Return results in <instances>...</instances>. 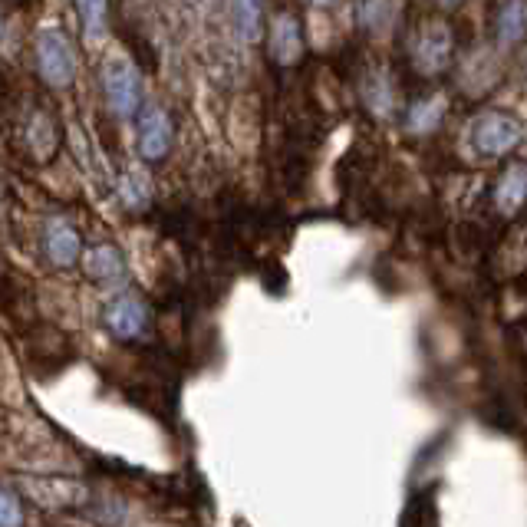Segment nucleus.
<instances>
[{
  "label": "nucleus",
  "mask_w": 527,
  "mask_h": 527,
  "mask_svg": "<svg viewBox=\"0 0 527 527\" xmlns=\"http://www.w3.org/2000/svg\"><path fill=\"white\" fill-rule=\"evenodd\" d=\"M524 142V126L518 122V116L511 112H501V109H485L468 122V145L478 159H504L511 155L518 145Z\"/></svg>",
  "instance_id": "obj_1"
},
{
  "label": "nucleus",
  "mask_w": 527,
  "mask_h": 527,
  "mask_svg": "<svg viewBox=\"0 0 527 527\" xmlns=\"http://www.w3.org/2000/svg\"><path fill=\"white\" fill-rule=\"evenodd\" d=\"M452 53H455V37H452V24L442 17H429L422 20L419 30L412 33L409 43V60L412 70L419 76H442L448 66H452Z\"/></svg>",
  "instance_id": "obj_2"
},
{
  "label": "nucleus",
  "mask_w": 527,
  "mask_h": 527,
  "mask_svg": "<svg viewBox=\"0 0 527 527\" xmlns=\"http://www.w3.org/2000/svg\"><path fill=\"white\" fill-rule=\"evenodd\" d=\"M37 70L40 80L53 89H66L76 80V47L60 27H43L37 33Z\"/></svg>",
  "instance_id": "obj_3"
},
{
  "label": "nucleus",
  "mask_w": 527,
  "mask_h": 527,
  "mask_svg": "<svg viewBox=\"0 0 527 527\" xmlns=\"http://www.w3.org/2000/svg\"><path fill=\"white\" fill-rule=\"evenodd\" d=\"M103 99L112 116L132 119L142 109V80L136 66L126 60H109L103 66Z\"/></svg>",
  "instance_id": "obj_4"
},
{
  "label": "nucleus",
  "mask_w": 527,
  "mask_h": 527,
  "mask_svg": "<svg viewBox=\"0 0 527 527\" xmlns=\"http://www.w3.org/2000/svg\"><path fill=\"white\" fill-rule=\"evenodd\" d=\"M172 142H175V126H172V116L162 109V106H142L139 116H136V145H139V155L145 162H162L168 159L172 152Z\"/></svg>",
  "instance_id": "obj_5"
},
{
  "label": "nucleus",
  "mask_w": 527,
  "mask_h": 527,
  "mask_svg": "<svg viewBox=\"0 0 527 527\" xmlns=\"http://www.w3.org/2000/svg\"><path fill=\"white\" fill-rule=\"evenodd\" d=\"M103 327L116 340H136L149 327V304L139 294H116L103 307Z\"/></svg>",
  "instance_id": "obj_6"
},
{
  "label": "nucleus",
  "mask_w": 527,
  "mask_h": 527,
  "mask_svg": "<svg viewBox=\"0 0 527 527\" xmlns=\"http://www.w3.org/2000/svg\"><path fill=\"white\" fill-rule=\"evenodd\" d=\"M267 53L277 66H297L304 60V27H300L297 14L290 10L274 14L271 30H267Z\"/></svg>",
  "instance_id": "obj_7"
},
{
  "label": "nucleus",
  "mask_w": 527,
  "mask_h": 527,
  "mask_svg": "<svg viewBox=\"0 0 527 527\" xmlns=\"http://www.w3.org/2000/svg\"><path fill=\"white\" fill-rule=\"evenodd\" d=\"M43 254H47V261L53 267L70 271V267H76V261L83 257L80 231H76L66 218H53L47 228H43Z\"/></svg>",
  "instance_id": "obj_8"
},
{
  "label": "nucleus",
  "mask_w": 527,
  "mask_h": 527,
  "mask_svg": "<svg viewBox=\"0 0 527 527\" xmlns=\"http://www.w3.org/2000/svg\"><path fill=\"white\" fill-rule=\"evenodd\" d=\"M56 145H60V129L47 109L30 112V119L24 122V149L30 152L33 162H47L53 159Z\"/></svg>",
  "instance_id": "obj_9"
},
{
  "label": "nucleus",
  "mask_w": 527,
  "mask_h": 527,
  "mask_svg": "<svg viewBox=\"0 0 527 527\" xmlns=\"http://www.w3.org/2000/svg\"><path fill=\"white\" fill-rule=\"evenodd\" d=\"M524 205H527V165L514 162L504 168V175L495 185V208H498V215L514 218V215H521Z\"/></svg>",
  "instance_id": "obj_10"
},
{
  "label": "nucleus",
  "mask_w": 527,
  "mask_h": 527,
  "mask_svg": "<svg viewBox=\"0 0 527 527\" xmlns=\"http://www.w3.org/2000/svg\"><path fill=\"white\" fill-rule=\"evenodd\" d=\"M402 17V0H356V24L373 37H389Z\"/></svg>",
  "instance_id": "obj_11"
},
{
  "label": "nucleus",
  "mask_w": 527,
  "mask_h": 527,
  "mask_svg": "<svg viewBox=\"0 0 527 527\" xmlns=\"http://www.w3.org/2000/svg\"><path fill=\"white\" fill-rule=\"evenodd\" d=\"M527 37V0H504L495 20L498 50H511Z\"/></svg>",
  "instance_id": "obj_12"
},
{
  "label": "nucleus",
  "mask_w": 527,
  "mask_h": 527,
  "mask_svg": "<svg viewBox=\"0 0 527 527\" xmlns=\"http://www.w3.org/2000/svg\"><path fill=\"white\" fill-rule=\"evenodd\" d=\"M86 274L96 284H116V280L126 277V257H122L116 244H96L86 254Z\"/></svg>",
  "instance_id": "obj_13"
},
{
  "label": "nucleus",
  "mask_w": 527,
  "mask_h": 527,
  "mask_svg": "<svg viewBox=\"0 0 527 527\" xmlns=\"http://www.w3.org/2000/svg\"><path fill=\"white\" fill-rule=\"evenodd\" d=\"M445 119V96L442 93H432V96H422L416 103L409 106V116H406V129L412 136H429L442 126Z\"/></svg>",
  "instance_id": "obj_14"
},
{
  "label": "nucleus",
  "mask_w": 527,
  "mask_h": 527,
  "mask_svg": "<svg viewBox=\"0 0 527 527\" xmlns=\"http://www.w3.org/2000/svg\"><path fill=\"white\" fill-rule=\"evenodd\" d=\"M360 93H363V103L373 109L376 116H389V112L396 109V86H392V76L383 70L366 73Z\"/></svg>",
  "instance_id": "obj_15"
},
{
  "label": "nucleus",
  "mask_w": 527,
  "mask_h": 527,
  "mask_svg": "<svg viewBox=\"0 0 527 527\" xmlns=\"http://www.w3.org/2000/svg\"><path fill=\"white\" fill-rule=\"evenodd\" d=\"M231 14L244 40H257L264 24V0H231Z\"/></svg>",
  "instance_id": "obj_16"
},
{
  "label": "nucleus",
  "mask_w": 527,
  "mask_h": 527,
  "mask_svg": "<svg viewBox=\"0 0 527 527\" xmlns=\"http://www.w3.org/2000/svg\"><path fill=\"white\" fill-rule=\"evenodd\" d=\"M76 14H80L86 37H99V33L106 30L109 0H76Z\"/></svg>",
  "instance_id": "obj_17"
},
{
  "label": "nucleus",
  "mask_w": 527,
  "mask_h": 527,
  "mask_svg": "<svg viewBox=\"0 0 527 527\" xmlns=\"http://www.w3.org/2000/svg\"><path fill=\"white\" fill-rule=\"evenodd\" d=\"M0 527H24V508L4 485H0Z\"/></svg>",
  "instance_id": "obj_18"
},
{
  "label": "nucleus",
  "mask_w": 527,
  "mask_h": 527,
  "mask_svg": "<svg viewBox=\"0 0 527 527\" xmlns=\"http://www.w3.org/2000/svg\"><path fill=\"white\" fill-rule=\"evenodd\" d=\"M432 4H435V7H458L462 0H432Z\"/></svg>",
  "instance_id": "obj_19"
},
{
  "label": "nucleus",
  "mask_w": 527,
  "mask_h": 527,
  "mask_svg": "<svg viewBox=\"0 0 527 527\" xmlns=\"http://www.w3.org/2000/svg\"><path fill=\"white\" fill-rule=\"evenodd\" d=\"M304 4H313V7H327V4H333V0H304Z\"/></svg>",
  "instance_id": "obj_20"
}]
</instances>
